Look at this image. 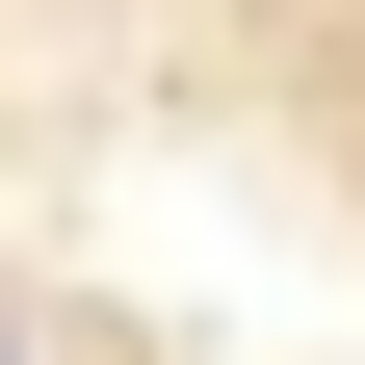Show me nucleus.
Segmentation results:
<instances>
[{"label": "nucleus", "instance_id": "nucleus-1", "mask_svg": "<svg viewBox=\"0 0 365 365\" xmlns=\"http://www.w3.org/2000/svg\"><path fill=\"white\" fill-rule=\"evenodd\" d=\"M0 365H26V339H0Z\"/></svg>", "mask_w": 365, "mask_h": 365}]
</instances>
